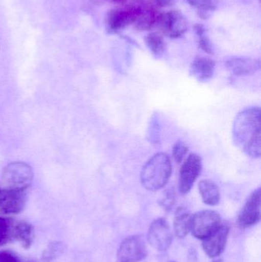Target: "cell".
<instances>
[{"mask_svg":"<svg viewBox=\"0 0 261 262\" xmlns=\"http://www.w3.org/2000/svg\"><path fill=\"white\" fill-rule=\"evenodd\" d=\"M33 179L32 167L23 162H14L6 166L3 172L5 184L10 189H27Z\"/></svg>","mask_w":261,"mask_h":262,"instance_id":"cell-3","label":"cell"},{"mask_svg":"<svg viewBox=\"0 0 261 262\" xmlns=\"http://www.w3.org/2000/svg\"><path fill=\"white\" fill-rule=\"evenodd\" d=\"M170 262H176V261H170Z\"/></svg>","mask_w":261,"mask_h":262,"instance_id":"cell-31","label":"cell"},{"mask_svg":"<svg viewBox=\"0 0 261 262\" xmlns=\"http://www.w3.org/2000/svg\"><path fill=\"white\" fill-rule=\"evenodd\" d=\"M146 42H147L149 49L154 55H161L165 50V41H164L163 37L160 34L156 33V32H152V33L149 34L146 37Z\"/></svg>","mask_w":261,"mask_h":262,"instance_id":"cell-21","label":"cell"},{"mask_svg":"<svg viewBox=\"0 0 261 262\" xmlns=\"http://www.w3.org/2000/svg\"><path fill=\"white\" fill-rule=\"evenodd\" d=\"M192 216L189 212L185 208H179L174 218V231L176 236L183 238L188 235L191 229Z\"/></svg>","mask_w":261,"mask_h":262,"instance_id":"cell-17","label":"cell"},{"mask_svg":"<svg viewBox=\"0 0 261 262\" xmlns=\"http://www.w3.org/2000/svg\"><path fill=\"white\" fill-rule=\"evenodd\" d=\"M260 189H257L250 195L239 215L238 223L241 227H250L260 221Z\"/></svg>","mask_w":261,"mask_h":262,"instance_id":"cell-11","label":"cell"},{"mask_svg":"<svg viewBox=\"0 0 261 262\" xmlns=\"http://www.w3.org/2000/svg\"><path fill=\"white\" fill-rule=\"evenodd\" d=\"M199 192L202 200L208 206H216L220 202L221 195L219 187L214 182L203 180L199 184Z\"/></svg>","mask_w":261,"mask_h":262,"instance_id":"cell-16","label":"cell"},{"mask_svg":"<svg viewBox=\"0 0 261 262\" xmlns=\"http://www.w3.org/2000/svg\"><path fill=\"white\" fill-rule=\"evenodd\" d=\"M216 69V62L207 57H197L191 66V73L199 81H207L212 78Z\"/></svg>","mask_w":261,"mask_h":262,"instance_id":"cell-14","label":"cell"},{"mask_svg":"<svg viewBox=\"0 0 261 262\" xmlns=\"http://www.w3.org/2000/svg\"><path fill=\"white\" fill-rule=\"evenodd\" d=\"M147 255V245L142 237L132 235L125 238L120 246L117 262H139Z\"/></svg>","mask_w":261,"mask_h":262,"instance_id":"cell-6","label":"cell"},{"mask_svg":"<svg viewBox=\"0 0 261 262\" xmlns=\"http://www.w3.org/2000/svg\"><path fill=\"white\" fill-rule=\"evenodd\" d=\"M195 32L197 34L198 36H200V35H204L205 32V28L202 25L197 24L194 27Z\"/></svg>","mask_w":261,"mask_h":262,"instance_id":"cell-28","label":"cell"},{"mask_svg":"<svg viewBox=\"0 0 261 262\" xmlns=\"http://www.w3.org/2000/svg\"><path fill=\"white\" fill-rule=\"evenodd\" d=\"M229 231L230 228L228 225L221 224V226L209 236L203 239L202 248L208 257L216 258L224 252L229 235Z\"/></svg>","mask_w":261,"mask_h":262,"instance_id":"cell-12","label":"cell"},{"mask_svg":"<svg viewBox=\"0 0 261 262\" xmlns=\"http://www.w3.org/2000/svg\"><path fill=\"white\" fill-rule=\"evenodd\" d=\"M211 262H224V261H223V260H222V259H217V260H215V261H213Z\"/></svg>","mask_w":261,"mask_h":262,"instance_id":"cell-30","label":"cell"},{"mask_svg":"<svg viewBox=\"0 0 261 262\" xmlns=\"http://www.w3.org/2000/svg\"><path fill=\"white\" fill-rule=\"evenodd\" d=\"M162 13L153 8L143 9L135 21V27L139 31H147L159 25Z\"/></svg>","mask_w":261,"mask_h":262,"instance_id":"cell-15","label":"cell"},{"mask_svg":"<svg viewBox=\"0 0 261 262\" xmlns=\"http://www.w3.org/2000/svg\"><path fill=\"white\" fill-rule=\"evenodd\" d=\"M199 47H200L201 49L203 50L204 52L208 54L212 53V45H211V41L208 39V37L205 36V34L199 36Z\"/></svg>","mask_w":261,"mask_h":262,"instance_id":"cell-25","label":"cell"},{"mask_svg":"<svg viewBox=\"0 0 261 262\" xmlns=\"http://www.w3.org/2000/svg\"><path fill=\"white\" fill-rule=\"evenodd\" d=\"M157 6L160 7H169L173 6L177 0H154Z\"/></svg>","mask_w":261,"mask_h":262,"instance_id":"cell-27","label":"cell"},{"mask_svg":"<svg viewBox=\"0 0 261 262\" xmlns=\"http://www.w3.org/2000/svg\"><path fill=\"white\" fill-rule=\"evenodd\" d=\"M175 199H176V195H175L174 190L173 189H169L162 193L159 203L165 210L169 211L174 205Z\"/></svg>","mask_w":261,"mask_h":262,"instance_id":"cell-24","label":"cell"},{"mask_svg":"<svg viewBox=\"0 0 261 262\" xmlns=\"http://www.w3.org/2000/svg\"><path fill=\"white\" fill-rule=\"evenodd\" d=\"M162 32L171 38L182 37L188 30V20L179 11L172 10L162 14L159 25Z\"/></svg>","mask_w":261,"mask_h":262,"instance_id":"cell-9","label":"cell"},{"mask_svg":"<svg viewBox=\"0 0 261 262\" xmlns=\"http://www.w3.org/2000/svg\"><path fill=\"white\" fill-rule=\"evenodd\" d=\"M16 223L12 219L0 217V246L15 240Z\"/></svg>","mask_w":261,"mask_h":262,"instance_id":"cell-19","label":"cell"},{"mask_svg":"<svg viewBox=\"0 0 261 262\" xmlns=\"http://www.w3.org/2000/svg\"><path fill=\"white\" fill-rule=\"evenodd\" d=\"M232 135L234 143L247 155L259 158L261 152L260 109L251 107L240 112L234 120Z\"/></svg>","mask_w":261,"mask_h":262,"instance_id":"cell-1","label":"cell"},{"mask_svg":"<svg viewBox=\"0 0 261 262\" xmlns=\"http://www.w3.org/2000/svg\"><path fill=\"white\" fill-rule=\"evenodd\" d=\"M63 250H64V245L62 243H52L44 250L42 256L43 260L46 262L53 261L63 252Z\"/></svg>","mask_w":261,"mask_h":262,"instance_id":"cell-22","label":"cell"},{"mask_svg":"<svg viewBox=\"0 0 261 262\" xmlns=\"http://www.w3.org/2000/svg\"><path fill=\"white\" fill-rule=\"evenodd\" d=\"M226 67L236 75H249L255 73L260 68V60L245 57H234L226 61Z\"/></svg>","mask_w":261,"mask_h":262,"instance_id":"cell-13","label":"cell"},{"mask_svg":"<svg viewBox=\"0 0 261 262\" xmlns=\"http://www.w3.org/2000/svg\"><path fill=\"white\" fill-rule=\"evenodd\" d=\"M202 169V158L198 154H190L182 164L179 173V189L181 194L185 195L189 192Z\"/></svg>","mask_w":261,"mask_h":262,"instance_id":"cell-5","label":"cell"},{"mask_svg":"<svg viewBox=\"0 0 261 262\" xmlns=\"http://www.w3.org/2000/svg\"><path fill=\"white\" fill-rule=\"evenodd\" d=\"M172 173L170 157L164 152H158L151 157L143 167L140 180L147 190H159L168 183Z\"/></svg>","mask_w":261,"mask_h":262,"instance_id":"cell-2","label":"cell"},{"mask_svg":"<svg viewBox=\"0 0 261 262\" xmlns=\"http://www.w3.org/2000/svg\"><path fill=\"white\" fill-rule=\"evenodd\" d=\"M0 262H21L17 255L9 251L0 252Z\"/></svg>","mask_w":261,"mask_h":262,"instance_id":"cell-26","label":"cell"},{"mask_svg":"<svg viewBox=\"0 0 261 262\" xmlns=\"http://www.w3.org/2000/svg\"><path fill=\"white\" fill-rule=\"evenodd\" d=\"M188 147L182 140H179L175 143L173 149V155L175 160L178 163H182L186 154H188Z\"/></svg>","mask_w":261,"mask_h":262,"instance_id":"cell-23","label":"cell"},{"mask_svg":"<svg viewBox=\"0 0 261 262\" xmlns=\"http://www.w3.org/2000/svg\"><path fill=\"white\" fill-rule=\"evenodd\" d=\"M27 189H7L0 190V213L18 214L26 206Z\"/></svg>","mask_w":261,"mask_h":262,"instance_id":"cell-10","label":"cell"},{"mask_svg":"<svg viewBox=\"0 0 261 262\" xmlns=\"http://www.w3.org/2000/svg\"><path fill=\"white\" fill-rule=\"evenodd\" d=\"M34 239V229L32 225L26 222H20L15 225V240L19 242L24 249L32 246Z\"/></svg>","mask_w":261,"mask_h":262,"instance_id":"cell-18","label":"cell"},{"mask_svg":"<svg viewBox=\"0 0 261 262\" xmlns=\"http://www.w3.org/2000/svg\"><path fill=\"white\" fill-rule=\"evenodd\" d=\"M147 240L150 246L159 252H165L170 248L173 235L167 220L158 219L153 222L149 229Z\"/></svg>","mask_w":261,"mask_h":262,"instance_id":"cell-8","label":"cell"},{"mask_svg":"<svg viewBox=\"0 0 261 262\" xmlns=\"http://www.w3.org/2000/svg\"><path fill=\"white\" fill-rule=\"evenodd\" d=\"M108 1L112 2V3H122L127 1V0H108Z\"/></svg>","mask_w":261,"mask_h":262,"instance_id":"cell-29","label":"cell"},{"mask_svg":"<svg viewBox=\"0 0 261 262\" xmlns=\"http://www.w3.org/2000/svg\"><path fill=\"white\" fill-rule=\"evenodd\" d=\"M188 4L197 8L198 13L201 18L205 19L210 15V12L217 9V0H187Z\"/></svg>","mask_w":261,"mask_h":262,"instance_id":"cell-20","label":"cell"},{"mask_svg":"<svg viewBox=\"0 0 261 262\" xmlns=\"http://www.w3.org/2000/svg\"><path fill=\"white\" fill-rule=\"evenodd\" d=\"M142 8L138 6H127L110 11L107 15V26L112 32L123 30L136 21Z\"/></svg>","mask_w":261,"mask_h":262,"instance_id":"cell-7","label":"cell"},{"mask_svg":"<svg viewBox=\"0 0 261 262\" xmlns=\"http://www.w3.org/2000/svg\"><path fill=\"white\" fill-rule=\"evenodd\" d=\"M221 226V217L217 212L203 210L192 216L191 229L193 235L199 239H205Z\"/></svg>","mask_w":261,"mask_h":262,"instance_id":"cell-4","label":"cell"}]
</instances>
